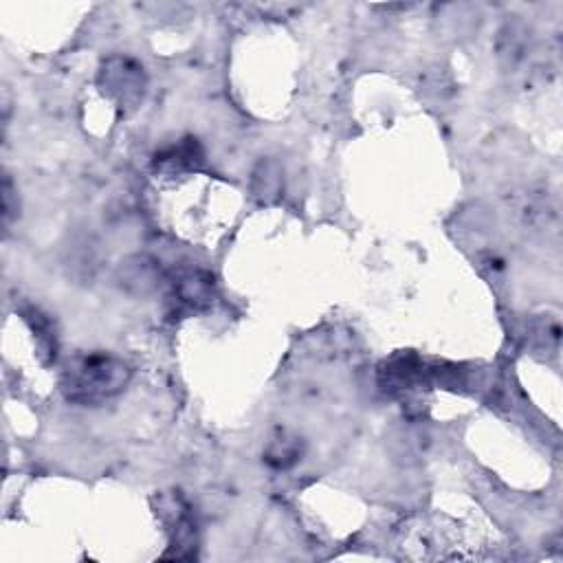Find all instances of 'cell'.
<instances>
[{
  "mask_svg": "<svg viewBox=\"0 0 563 563\" xmlns=\"http://www.w3.org/2000/svg\"><path fill=\"white\" fill-rule=\"evenodd\" d=\"M130 377L126 361L106 352H88L66 363L60 385L71 403L99 405L124 392Z\"/></svg>",
  "mask_w": 563,
  "mask_h": 563,
  "instance_id": "cell-1",
  "label": "cell"
},
{
  "mask_svg": "<svg viewBox=\"0 0 563 563\" xmlns=\"http://www.w3.org/2000/svg\"><path fill=\"white\" fill-rule=\"evenodd\" d=\"M99 86L121 108H137L146 93V73L130 58H110L99 71Z\"/></svg>",
  "mask_w": 563,
  "mask_h": 563,
  "instance_id": "cell-2",
  "label": "cell"
},
{
  "mask_svg": "<svg viewBox=\"0 0 563 563\" xmlns=\"http://www.w3.org/2000/svg\"><path fill=\"white\" fill-rule=\"evenodd\" d=\"M174 295L181 304L190 308H203L212 302L214 278L205 271H183L174 282Z\"/></svg>",
  "mask_w": 563,
  "mask_h": 563,
  "instance_id": "cell-3",
  "label": "cell"
},
{
  "mask_svg": "<svg viewBox=\"0 0 563 563\" xmlns=\"http://www.w3.org/2000/svg\"><path fill=\"white\" fill-rule=\"evenodd\" d=\"M302 440L293 436L280 432L275 438H271V443L267 445V451H264V460L267 465H271L273 469H291L297 460L302 458Z\"/></svg>",
  "mask_w": 563,
  "mask_h": 563,
  "instance_id": "cell-4",
  "label": "cell"
},
{
  "mask_svg": "<svg viewBox=\"0 0 563 563\" xmlns=\"http://www.w3.org/2000/svg\"><path fill=\"white\" fill-rule=\"evenodd\" d=\"M203 161V148L198 146L196 139H185L179 146L161 152L157 157V170H168V172H181V170H192L198 163Z\"/></svg>",
  "mask_w": 563,
  "mask_h": 563,
  "instance_id": "cell-5",
  "label": "cell"
}]
</instances>
